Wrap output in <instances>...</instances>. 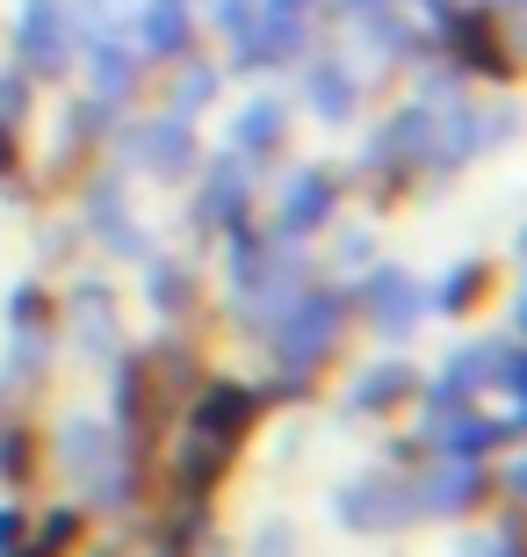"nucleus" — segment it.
<instances>
[{
  "mask_svg": "<svg viewBox=\"0 0 527 557\" xmlns=\"http://www.w3.org/2000/svg\"><path fill=\"white\" fill-rule=\"evenodd\" d=\"M181 297H188V275L174 269V261H152V305H160V311H181Z\"/></svg>",
  "mask_w": 527,
  "mask_h": 557,
  "instance_id": "obj_19",
  "label": "nucleus"
},
{
  "mask_svg": "<svg viewBox=\"0 0 527 557\" xmlns=\"http://www.w3.org/2000/svg\"><path fill=\"white\" fill-rule=\"evenodd\" d=\"M73 44H80V8H73V0H22L15 8L22 73H37V81L65 73V65H73Z\"/></svg>",
  "mask_w": 527,
  "mask_h": 557,
  "instance_id": "obj_2",
  "label": "nucleus"
},
{
  "mask_svg": "<svg viewBox=\"0 0 527 557\" xmlns=\"http://www.w3.org/2000/svg\"><path fill=\"white\" fill-rule=\"evenodd\" d=\"M304 102L318 109L325 124H347L362 109V87H354V65L347 59H304Z\"/></svg>",
  "mask_w": 527,
  "mask_h": 557,
  "instance_id": "obj_9",
  "label": "nucleus"
},
{
  "mask_svg": "<svg viewBox=\"0 0 527 557\" xmlns=\"http://www.w3.org/2000/svg\"><path fill=\"white\" fill-rule=\"evenodd\" d=\"M332 203H340V188H332V174L325 166H304V174H289L283 188V239H304V232H318L325 218H332Z\"/></svg>",
  "mask_w": 527,
  "mask_h": 557,
  "instance_id": "obj_4",
  "label": "nucleus"
},
{
  "mask_svg": "<svg viewBox=\"0 0 527 557\" xmlns=\"http://www.w3.org/2000/svg\"><path fill=\"white\" fill-rule=\"evenodd\" d=\"M340 8H347V15H354V8H376V0H340Z\"/></svg>",
  "mask_w": 527,
  "mask_h": 557,
  "instance_id": "obj_25",
  "label": "nucleus"
},
{
  "mask_svg": "<svg viewBox=\"0 0 527 557\" xmlns=\"http://www.w3.org/2000/svg\"><path fill=\"white\" fill-rule=\"evenodd\" d=\"M405 392H412V370H405V362H376V370L354 384V406H362V413H384V406H398Z\"/></svg>",
  "mask_w": 527,
  "mask_h": 557,
  "instance_id": "obj_15",
  "label": "nucleus"
},
{
  "mask_svg": "<svg viewBox=\"0 0 527 557\" xmlns=\"http://www.w3.org/2000/svg\"><path fill=\"white\" fill-rule=\"evenodd\" d=\"M246 166L239 160H217L210 166V182H203V196H196V218H203V225H239L246 218Z\"/></svg>",
  "mask_w": 527,
  "mask_h": 557,
  "instance_id": "obj_12",
  "label": "nucleus"
},
{
  "mask_svg": "<svg viewBox=\"0 0 527 557\" xmlns=\"http://www.w3.org/2000/svg\"><path fill=\"white\" fill-rule=\"evenodd\" d=\"M203 102H217V65H188L174 81V116H196Z\"/></svg>",
  "mask_w": 527,
  "mask_h": 557,
  "instance_id": "obj_16",
  "label": "nucleus"
},
{
  "mask_svg": "<svg viewBox=\"0 0 527 557\" xmlns=\"http://www.w3.org/2000/svg\"><path fill=\"white\" fill-rule=\"evenodd\" d=\"M22 536V515H15V507H0V543H15Z\"/></svg>",
  "mask_w": 527,
  "mask_h": 557,
  "instance_id": "obj_22",
  "label": "nucleus"
},
{
  "mask_svg": "<svg viewBox=\"0 0 527 557\" xmlns=\"http://www.w3.org/2000/svg\"><path fill=\"white\" fill-rule=\"evenodd\" d=\"M80 333H87V348H109V289H80Z\"/></svg>",
  "mask_w": 527,
  "mask_h": 557,
  "instance_id": "obj_18",
  "label": "nucleus"
},
{
  "mask_svg": "<svg viewBox=\"0 0 527 557\" xmlns=\"http://www.w3.org/2000/svg\"><path fill=\"white\" fill-rule=\"evenodd\" d=\"M87 87H95V102H123V95L138 87V59H130L109 29L87 37Z\"/></svg>",
  "mask_w": 527,
  "mask_h": 557,
  "instance_id": "obj_11",
  "label": "nucleus"
},
{
  "mask_svg": "<svg viewBox=\"0 0 527 557\" xmlns=\"http://www.w3.org/2000/svg\"><path fill=\"white\" fill-rule=\"evenodd\" d=\"M477 8H491V15H520V0H477Z\"/></svg>",
  "mask_w": 527,
  "mask_h": 557,
  "instance_id": "obj_23",
  "label": "nucleus"
},
{
  "mask_svg": "<svg viewBox=\"0 0 527 557\" xmlns=\"http://www.w3.org/2000/svg\"><path fill=\"white\" fill-rule=\"evenodd\" d=\"M405 515H412V493L390 485V478H362V485L340 493V521L347 529H398Z\"/></svg>",
  "mask_w": 527,
  "mask_h": 557,
  "instance_id": "obj_8",
  "label": "nucleus"
},
{
  "mask_svg": "<svg viewBox=\"0 0 527 557\" xmlns=\"http://www.w3.org/2000/svg\"><path fill=\"white\" fill-rule=\"evenodd\" d=\"M477 485H485V471H477V463H463V456H441V471H434L419 493H412V507L455 515V507H469V499H477Z\"/></svg>",
  "mask_w": 527,
  "mask_h": 557,
  "instance_id": "obj_13",
  "label": "nucleus"
},
{
  "mask_svg": "<svg viewBox=\"0 0 527 557\" xmlns=\"http://www.w3.org/2000/svg\"><path fill=\"white\" fill-rule=\"evenodd\" d=\"M419 8H426V15H448V8H455V0H419Z\"/></svg>",
  "mask_w": 527,
  "mask_h": 557,
  "instance_id": "obj_24",
  "label": "nucleus"
},
{
  "mask_svg": "<svg viewBox=\"0 0 527 557\" xmlns=\"http://www.w3.org/2000/svg\"><path fill=\"white\" fill-rule=\"evenodd\" d=\"M441 22V37L455 44V59H463V73H513L506 65V51L491 44V22H485V8H448V15H434Z\"/></svg>",
  "mask_w": 527,
  "mask_h": 557,
  "instance_id": "obj_7",
  "label": "nucleus"
},
{
  "mask_svg": "<svg viewBox=\"0 0 527 557\" xmlns=\"http://www.w3.org/2000/svg\"><path fill=\"white\" fill-rule=\"evenodd\" d=\"M477 289H485V261H463V269H448V283H441V297H434V305H441V311H463Z\"/></svg>",
  "mask_w": 527,
  "mask_h": 557,
  "instance_id": "obj_17",
  "label": "nucleus"
},
{
  "mask_svg": "<svg viewBox=\"0 0 527 557\" xmlns=\"http://www.w3.org/2000/svg\"><path fill=\"white\" fill-rule=\"evenodd\" d=\"M188 44H196L188 0H145L138 8V51L145 59H188Z\"/></svg>",
  "mask_w": 527,
  "mask_h": 557,
  "instance_id": "obj_6",
  "label": "nucleus"
},
{
  "mask_svg": "<svg viewBox=\"0 0 527 557\" xmlns=\"http://www.w3.org/2000/svg\"><path fill=\"white\" fill-rule=\"evenodd\" d=\"M283 131H289V109L283 102H246L239 116H231V152H239V160H253V152H275V145H283Z\"/></svg>",
  "mask_w": 527,
  "mask_h": 557,
  "instance_id": "obj_14",
  "label": "nucleus"
},
{
  "mask_svg": "<svg viewBox=\"0 0 527 557\" xmlns=\"http://www.w3.org/2000/svg\"><path fill=\"white\" fill-rule=\"evenodd\" d=\"M253 15H261V0H217V29H224V37H246Z\"/></svg>",
  "mask_w": 527,
  "mask_h": 557,
  "instance_id": "obj_20",
  "label": "nucleus"
},
{
  "mask_svg": "<svg viewBox=\"0 0 527 557\" xmlns=\"http://www.w3.org/2000/svg\"><path fill=\"white\" fill-rule=\"evenodd\" d=\"M253 557H289V529H283V521H267V529H261Z\"/></svg>",
  "mask_w": 527,
  "mask_h": 557,
  "instance_id": "obj_21",
  "label": "nucleus"
},
{
  "mask_svg": "<svg viewBox=\"0 0 527 557\" xmlns=\"http://www.w3.org/2000/svg\"><path fill=\"white\" fill-rule=\"evenodd\" d=\"M340 289H297L283 305V333H275V355H283V370H318L325 355H332V341H340Z\"/></svg>",
  "mask_w": 527,
  "mask_h": 557,
  "instance_id": "obj_1",
  "label": "nucleus"
},
{
  "mask_svg": "<svg viewBox=\"0 0 527 557\" xmlns=\"http://www.w3.org/2000/svg\"><path fill=\"white\" fill-rule=\"evenodd\" d=\"M130 152L145 160V174H160V182H181L188 166H196V131H188V116H152V124L130 138Z\"/></svg>",
  "mask_w": 527,
  "mask_h": 557,
  "instance_id": "obj_3",
  "label": "nucleus"
},
{
  "mask_svg": "<svg viewBox=\"0 0 527 557\" xmlns=\"http://www.w3.org/2000/svg\"><path fill=\"white\" fill-rule=\"evenodd\" d=\"M362 311H368L384 333H405L412 319H419V283H412L405 269H376V275L362 283Z\"/></svg>",
  "mask_w": 527,
  "mask_h": 557,
  "instance_id": "obj_10",
  "label": "nucleus"
},
{
  "mask_svg": "<svg viewBox=\"0 0 527 557\" xmlns=\"http://www.w3.org/2000/svg\"><path fill=\"white\" fill-rule=\"evenodd\" d=\"M253 413H261V398L239 392V384H210L203 406H196V434H203V449H231L246 428H253Z\"/></svg>",
  "mask_w": 527,
  "mask_h": 557,
  "instance_id": "obj_5",
  "label": "nucleus"
}]
</instances>
